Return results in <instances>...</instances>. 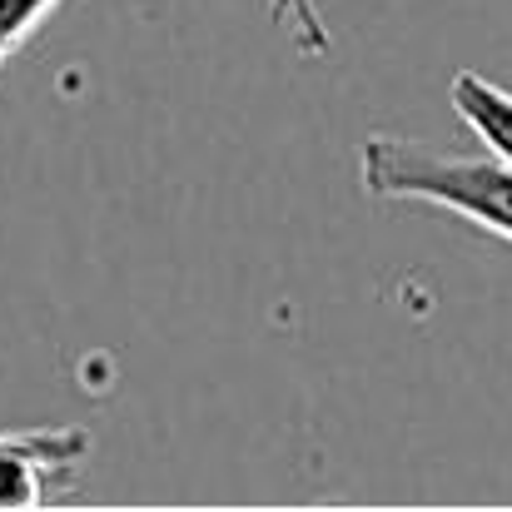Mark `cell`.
Here are the masks:
<instances>
[{
  "instance_id": "6da1fadb",
  "label": "cell",
  "mask_w": 512,
  "mask_h": 512,
  "mask_svg": "<svg viewBox=\"0 0 512 512\" xmlns=\"http://www.w3.org/2000/svg\"><path fill=\"white\" fill-rule=\"evenodd\" d=\"M363 189L378 199H413L448 214H463L468 224L498 234L512 244V165L503 155H433L413 140L373 135L358 155Z\"/></svg>"
},
{
  "instance_id": "7a4b0ae2",
  "label": "cell",
  "mask_w": 512,
  "mask_h": 512,
  "mask_svg": "<svg viewBox=\"0 0 512 512\" xmlns=\"http://www.w3.org/2000/svg\"><path fill=\"white\" fill-rule=\"evenodd\" d=\"M85 453H90V433L80 428L0 433V508H40L70 483Z\"/></svg>"
},
{
  "instance_id": "3957f363",
  "label": "cell",
  "mask_w": 512,
  "mask_h": 512,
  "mask_svg": "<svg viewBox=\"0 0 512 512\" xmlns=\"http://www.w3.org/2000/svg\"><path fill=\"white\" fill-rule=\"evenodd\" d=\"M60 0H0V65L35 35V25L55 10Z\"/></svg>"
},
{
  "instance_id": "277c9868",
  "label": "cell",
  "mask_w": 512,
  "mask_h": 512,
  "mask_svg": "<svg viewBox=\"0 0 512 512\" xmlns=\"http://www.w3.org/2000/svg\"><path fill=\"white\" fill-rule=\"evenodd\" d=\"M274 15L289 25V35L304 55H329V30H324L314 0H274Z\"/></svg>"
}]
</instances>
